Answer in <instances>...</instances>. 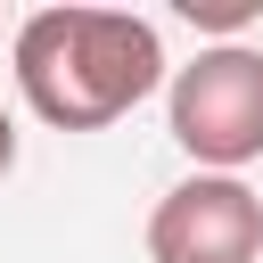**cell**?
<instances>
[{
  "instance_id": "7a4b0ae2",
  "label": "cell",
  "mask_w": 263,
  "mask_h": 263,
  "mask_svg": "<svg viewBox=\"0 0 263 263\" xmlns=\"http://www.w3.org/2000/svg\"><path fill=\"white\" fill-rule=\"evenodd\" d=\"M164 115H173V140L197 164H214V173L255 164L263 156V49H238V41L197 49L173 74Z\"/></svg>"
},
{
  "instance_id": "3957f363",
  "label": "cell",
  "mask_w": 263,
  "mask_h": 263,
  "mask_svg": "<svg viewBox=\"0 0 263 263\" xmlns=\"http://www.w3.org/2000/svg\"><path fill=\"white\" fill-rule=\"evenodd\" d=\"M263 255V197L238 173H197L156 197L148 263H255Z\"/></svg>"
},
{
  "instance_id": "6da1fadb",
  "label": "cell",
  "mask_w": 263,
  "mask_h": 263,
  "mask_svg": "<svg viewBox=\"0 0 263 263\" xmlns=\"http://www.w3.org/2000/svg\"><path fill=\"white\" fill-rule=\"evenodd\" d=\"M164 82L156 25L132 8H33L16 25V90L58 132H99Z\"/></svg>"
},
{
  "instance_id": "277c9868",
  "label": "cell",
  "mask_w": 263,
  "mask_h": 263,
  "mask_svg": "<svg viewBox=\"0 0 263 263\" xmlns=\"http://www.w3.org/2000/svg\"><path fill=\"white\" fill-rule=\"evenodd\" d=\"M8 164H16V123L0 115V173H8Z\"/></svg>"
}]
</instances>
